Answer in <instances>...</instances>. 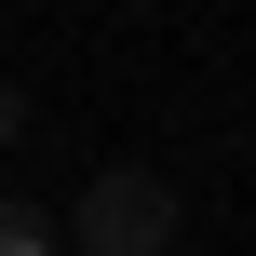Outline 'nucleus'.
<instances>
[{
    "label": "nucleus",
    "instance_id": "1",
    "mask_svg": "<svg viewBox=\"0 0 256 256\" xmlns=\"http://www.w3.org/2000/svg\"><path fill=\"white\" fill-rule=\"evenodd\" d=\"M176 230H189V216H176V189H162L148 162H108V176L54 216L68 256H176Z\"/></svg>",
    "mask_w": 256,
    "mask_h": 256
},
{
    "label": "nucleus",
    "instance_id": "2",
    "mask_svg": "<svg viewBox=\"0 0 256 256\" xmlns=\"http://www.w3.org/2000/svg\"><path fill=\"white\" fill-rule=\"evenodd\" d=\"M0 256H54V216H40V202H14V189H0Z\"/></svg>",
    "mask_w": 256,
    "mask_h": 256
},
{
    "label": "nucleus",
    "instance_id": "3",
    "mask_svg": "<svg viewBox=\"0 0 256 256\" xmlns=\"http://www.w3.org/2000/svg\"><path fill=\"white\" fill-rule=\"evenodd\" d=\"M14 135H27V94H14V81H0V148H14Z\"/></svg>",
    "mask_w": 256,
    "mask_h": 256
}]
</instances>
